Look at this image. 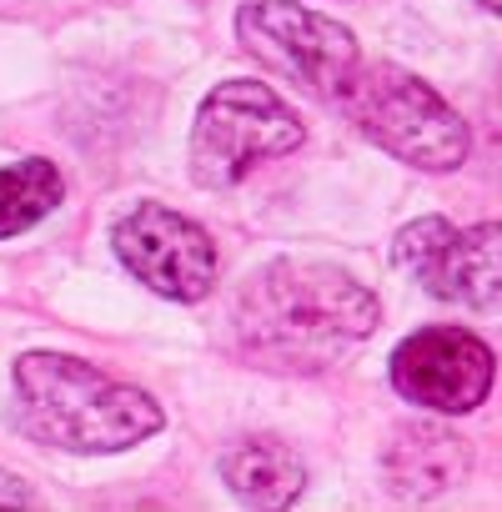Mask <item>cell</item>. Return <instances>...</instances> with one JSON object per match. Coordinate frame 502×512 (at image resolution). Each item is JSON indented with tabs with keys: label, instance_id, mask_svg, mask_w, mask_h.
I'll use <instances>...</instances> for the list:
<instances>
[{
	"label": "cell",
	"instance_id": "3",
	"mask_svg": "<svg viewBox=\"0 0 502 512\" xmlns=\"http://www.w3.org/2000/svg\"><path fill=\"white\" fill-rule=\"evenodd\" d=\"M362 136L417 171H457L467 161V121L402 66H357L342 101Z\"/></svg>",
	"mask_w": 502,
	"mask_h": 512
},
{
	"label": "cell",
	"instance_id": "14",
	"mask_svg": "<svg viewBox=\"0 0 502 512\" xmlns=\"http://www.w3.org/2000/svg\"><path fill=\"white\" fill-rule=\"evenodd\" d=\"M482 6H487V11H497V16H502V0H482Z\"/></svg>",
	"mask_w": 502,
	"mask_h": 512
},
{
	"label": "cell",
	"instance_id": "7",
	"mask_svg": "<svg viewBox=\"0 0 502 512\" xmlns=\"http://www.w3.org/2000/svg\"><path fill=\"white\" fill-rule=\"evenodd\" d=\"M116 256L136 282L171 302H201L216 282L211 236L161 201H141L116 221Z\"/></svg>",
	"mask_w": 502,
	"mask_h": 512
},
{
	"label": "cell",
	"instance_id": "1",
	"mask_svg": "<svg viewBox=\"0 0 502 512\" xmlns=\"http://www.w3.org/2000/svg\"><path fill=\"white\" fill-rule=\"evenodd\" d=\"M246 357L277 372H322L347 347L372 337L377 297L337 267L272 262L246 277L231 307Z\"/></svg>",
	"mask_w": 502,
	"mask_h": 512
},
{
	"label": "cell",
	"instance_id": "9",
	"mask_svg": "<svg viewBox=\"0 0 502 512\" xmlns=\"http://www.w3.org/2000/svg\"><path fill=\"white\" fill-rule=\"evenodd\" d=\"M462 472H467V442L437 422L402 427L382 457V477L397 502H432L437 492L457 487Z\"/></svg>",
	"mask_w": 502,
	"mask_h": 512
},
{
	"label": "cell",
	"instance_id": "10",
	"mask_svg": "<svg viewBox=\"0 0 502 512\" xmlns=\"http://www.w3.org/2000/svg\"><path fill=\"white\" fill-rule=\"evenodd\" d=\"M221 482L231 487L236 502H251V507H287L302 482H307V467L292 447H282L277 437H246L236 447H226L221 457Z\"/></svg>",
	"mask_w": 502,
	"mask_h": 512
},
{
	"label": "cell",
	"instance_id": "6",
	"mask_svg": "<svg viewBox=\"0 0 502 512\" xmlns=\"http://www.w3.org/2000/svg\"><path fill=\"white\" fill-rule=\"evenodd\" d=\"M397 267L437 302L502 307V221L452 231L442 216H422L397 236Z\"/></svg>",
	"mask_w": 502,
	"mask_h": 512
},
{
	"label": "cell",
	"instance_id": "13",
	"mask_svg": "<svg viewBox=\"0 0 502 512\" xmlns=\"http://www.w3.org/2000/svg\"><path fill=\"white\" fill-rule=\"evenodd\" d=\"M0 507H36V492L16 472H0Z\"/></svg>",
	"mask_w": 502,
	"mask_h": 512
},
{
	"label": "cell",
	"instance_id": "8",
	"mask_svg": "<svg viewBox=\"0 0 502 512\" xmlns=\"http://www.w3.org/2000/svg\"><path fill=\"white\" fill-rule=\"evenodd\" d=\"M497 377V357L482 337L462 332V327H427L412 332L397 352H392V387L432 412H472L477 402H487Z\"/></svg>",
	"mask_w": 502,
	"mask_h": 512
},
{
	"label": "cell",
	"instance_id": "11",
	"mask_svg": "<svg viewBox=\"0 0 502 512\" xmlns=\"http://www.w3.org/2000/svg\"><path fill=\"white\" fill-rule=\"evenodd\" d=\"M61 191H66L61 171L51 161H41V156L16 161V166H0V241L21 236L41 216H51Z\"/></svg>",
	"mask_w": 502,
	"mask_h": 512
},
{
	"label": "cell",
	"instance_id": "12",
	"mask_svg": "<svg viewBox=\"0 0 502 512\" xmlns=\"http://www.w3.org/2000/svg\"><path fill=\"white\" fill-rule=\"evenodd\" d=\"M487 141H492V161H497V176H502V71H497V86L487 96Z\"/></svg>",
	"mask_w": 502,
	"mask_h": 512
},
{
	"label": "cell",
	"instance_id": "5",
	"mask_svg": "<svg viewBox=\"0 0 502 512\" xmlns=\"http://www.w3.org/2000/svg\"><path fill=\"white\" fill-rule=\"evenodd\" d=\"M236 41L262 61L272 76L292 81L312 101H342L352 71L362 66V51L347 26L332 16H317L297 0H251L236 11Z\"/></svg>",
	"mask_w": 502,
	"mask_h": 512
},
{
	"label": "cell",
	"instance_id": "4",
	"mask_svg": "<svg viewBox=\"0 0 502 512\" xmlns=\"http://www.w3.org/2000/svg\"><path fill=\"white\" fill-rule=\"evenodd\" d=\"M297 111L267 81H226L216 86L191 126V176L206 191H226L246 181L262 161L292 156L302 146Z\"/></svg>",
	"mask_w": 502,
	"mask_h": 512
},
{
	"label": "cell",
	"instance_id": "2",
	"mask_svg": "<svg viewBox=\"0 0 502 512\" xmlns=\"http://www.w3.org/2000/svg\"><path fill=\"white\" fill-rule=\"evenodd\" d=\"M16 397L26 427L66 452H121L161 432V407L141 387L61 352H26L16 362Z\"/></svg>",
	"mask_w": 502,
	"mask_h": 512
}]
</instances>
